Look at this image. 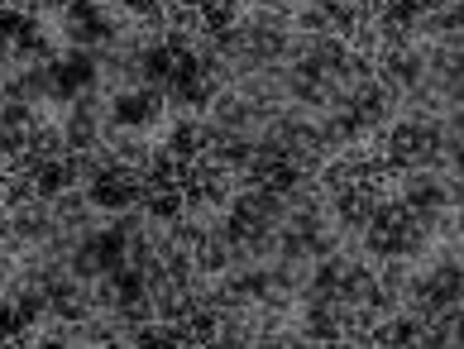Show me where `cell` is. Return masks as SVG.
Segmentation results:
<instances>
[{"label":"cell","instance_id":"1","mask_svg":"<svg viewBox=\"0 0 464 349\" xmlns=\"http://www.w3.org/2000/svg\"><path fill=\"white\" fill-rule=\"evenodd\" d=\"M206 115H211V120H216V125L226 130V134H254V130L264 125L259 111H254V106H249V101L239 96V92H230V86H220V92L211 96V106H206Z\"/></svg>","mask_w":464,"mask_h":349},{"label":"cell","instance_id":"2","mask_svg":"<svg viewBox=\"0 0 464 349\" xmlns=\"http://www.w3.org/2000/svg\"><path fill=\"white\" fill-rule=\"evenodd\" d=\"M168 82H173V48H168V44H149L140 53V86L168 92Z\"/></svg>","mask_w":464,"mask_h":349},{"label":"cell","instance_id":"3","mask_svg":"<svg viewBox=\"0 0 464 349\" xmlns=\"http://www.w3.org/2000/svg\"><path fill=\"white\" fill-rule=\"evenodd\" d=\"M58 125H63V144H67V153H87V149L101 144V120H87V115L67 111Z\"/></svg>","mask_w":464,"mask_h":349},{"label":"cell","instance_id":"4","mask_svg":"<svg viewBox=\"0 0 464 349\" xmlns=\"http://www.w3.org/2000/svg\"><path fill=\"white\" fill-rule=\"evenodd\" d=\"M29 178H34V187H39V197H44V201H53L63 187H77V182H72V168H67L63 159H44L39 168L29 172Z\"/></svg>","mask_w":464,"mask_h":349},{"label":"cell","instance_id":"5","mask_svg":"<svg viewBox=\"0 0 464 349\" xmlns=\"http://www.w3.org/2000/svg\"><path fill=\"white\" fill-rule=\"evenodd\" d=\"M39 120V106H29L20 96H0V130H29Z\"/></svg>","mask_w":464,"mask_h":349}]
</instances>
